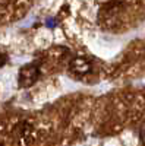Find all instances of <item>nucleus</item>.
<instances>
[{
  "mask_svg": "<svg viewBox=\"0 0 145 146\" xmlns=\"http://www.w3.org/2000/svg\"><path fill=\"white\" fill-rule=\"evenodd\" d=\"M69 69L74 72L75 75L84 76V75H88L91 72L92 66H91V62L85 57H74L69 63Z\"/></svg>",
  "mask_w": 145,
  "mask_h": 146,
  "instance_id": "f03ea898",
  "label": "nucleus"
},
{
  "mask_svg": "<svg viewBox=\"0 0 145 146\" xmlns=\"http://www.w3.org/2000/svg\"><path fill=\"white\" fill-rule=\"evenodd\" d=\"M6 62H7V57H6V56H3V54H0V67H2Z\"/></svg>",
  "mask_w": 145,
  "mask_h": 146,
  "instance_id": "39448f33",
  "label": "nucleus"
},
{
  "mask_svg": "<svg viewBox=\"0 0 145 146\" xmlns=\"http://www.w3.org/2000/svg\"><path fill=\"white\" fill-rule=\"evenodd\" d=\"M45 23H47V27H48V28H54V27H56V23H57V21L53 19V18H50V19H47Z\"/></svg>",
  "mask_w": 145,
  "mask_h": 146,
  "instance_id": "20e7f679",
  "label": "nucleus"
},
{
  "mask_svg": "<svg viewBox=\"0 0 145 146\" xmlns=\"http://www.w3.org/2000/svg\"><path fill=\"white\" fill-rule=\"evenodd\" d=\"M139 137H141V142L145 145V124L141 127V130H139Z\"/></svg>",
  "mask_w": 145,
  "mask_h": 146,
  "instance_id": "7ed1b4c3",
  "label": "nucleus"
},
{
  "mask_svg": "<svg viewBox=\"0 0 145 146\" xmlns=\"http://www.w3.org/2000/svg\"><path fill=\"white\" fill-rule=\"evenodd\" d=\"M40 78V69L37 64L29 63L21 67L19 75H18V85L19 88H29L38 80Z\"/></svg>",
  "mask_w": 145,
  "mask_h": 146,
  "instance_id": "f257e3e1",
  "label": "nucleus"
}]
</instances>
